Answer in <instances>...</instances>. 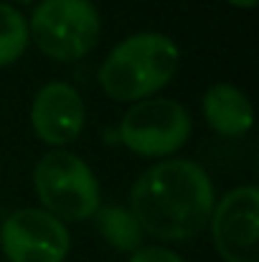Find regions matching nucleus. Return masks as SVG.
Here are the masks:
<instances>
[{
    "label": "nucleus",
    "mask_w": 259,
    "mask_h": 262,
    "mask_svg": "<svg viewBox=\"0 0 259 262\" xmlns=\"http://www.w3.org/2000/svg\"><path fill=\"white\" fill-rule=\"evenodd\" d=\"M216 204L211 176L188 158L150 166L130 191V211L158 242H185L208 227Z\"/></svg>",
    "instance_id": "f257e3e1"
},
{
    "label": "nucleus",
    "mask_w": 259,
    "mask_h": 262,
    "mask_svg": "<svg viewBox=\"0 0 259 262\" xmlns=\"http://www.w3.org/2000/svg\"><path fill=\"white\" fill-rule=\"evenodd\" d=\"M178 61L180 51L171 36L143 31L127 36L107 54L97 79L109 99L140 102L171 84L178 72Z\"/></svg>",
    "instance_id": "f03ea898"
},
{
    "label": "nucleus",
    "mask_w": 259,
    "mask_h": 262,
    "mask_svg": "<svg viewBox=\"0 0 259 262\" xmlns=\"http://www.w3.org/2000/svg\"><path fill=\"white\" fill-rule=\"evenodd\" d=\"M33 188L41 209L61 222H86L102 206L99 181L77 153L54 148L33 168Z\"/></svg>",
    "instance_id": "7ed1b4c3"
},
{
    "label": "nucleus",
    "mask_w": 259,
    "mask_h": 262,
    "mask_svg": "<svg viewBox=\"0 0 259 262\" xmlns=\"http://www.w3.org/2000/svg\"><path fill=\"white\" fill-rule=\"evenodd\" d=\"M28 33L54 61H79L99 41L102 20L91 0H41L31 15Z\"/></svg>",
    "instance_id": "20e7f679"
},
{
    "label": "nucleus",
    "mask_w": 259,
    "mask_h": 262,
    "mask_svg": "<svg viewBox=\"0 0 259 262\" xmlns=\"http://www.w3.org/2000/svg\"><path fill=\"white\" fill-rule=\"evenodd\" d=\"M191 138V115L183 104L166 97H150L132 104L120 120L122 145L143 158L178 153Z\"/></svg>",
    "instance_id": "39448f33"
},
{
    "label": "nucleus",
    "mask_w": 259,
    "mask_h": 262,
    "mask_svg": "<svg viewBox=\"0 0 259 262\" xmlns=\"http://www.w3.org/2000/svg\"><path fill=\"white\" fill-rule=\"evenodd\" d=\"M214 250L224 262H259V188L239 186L224 193L211 211Z\"/></svg>",
    "instance_id": "423d86ee"
},
{
    "label": "nucleus",
    "mask_w": 259,
    "mask_h": 262,
    "mask_svg": "<svg viewBox=\"0 0 259 262\" xmlns=\"http://www.w3.org/2000/svg\"><path fill=\"white\" fill-rule=\"evenodd\" d=\"M0 247L8 262H64L72 250V234L46 209L26 206L3 222Z\"/></svg>",
    "instance_id": "0eeeda50"
},
{
    "label": "nucleus",
    "mask_w": 259,
    "mask_h": 262,
    "mask_svg": "<svg viewBox=\"0 0 259 262\" xmlns=\"http://www.w3.org/2000/svg\"><path fill=\"white\" fill-rule=\"evenodd\" d=\"M86 122L82 94L66 82H49L36 92L31 104V127L51 148L74 143Z\"/></svg>",
    "instance_id": "6e6552de"
},
{
    "label": "nucleus",
    "mask_w": 259,
    "mask_h": 262,
    "mask_svg": "<svg viewBox=\"0 0 259 262\" xmlns=\"http://www.w3.org/2000/svg\"><path fill=\"white\" fill-rule=\"evenodd\" d=\"M201 107L208 127L224 138H239L254 125V107L249 97L234 84H214L203 94Z\"/></svg>",
    "instance_id": "1a4fd4ad"
},
{
    "label": "nucleus",
    "mask_w": 259,
    "mask_h": 262,
    "mask_svg": "<svg viewBox=\"0 0 259 262\" xmlns=\"http://www.w3.org/2000/svg\"><path fill=\"white\" fill-rule=\"evenodd\" d=\"M94 224H97V232L102 234V239L117 250V252H135L143 247V237L145 232L140 229L137 219L132 216V211L127 206H117V204H107V206H99L94 211Z\"/></svg>",
    "instance_id": "9d476101"
},
{
    "label": "nucleus",
    "mask_w": 259,
    "mask_h": 262,
    "mask_svg": "<svg viewBox=\"0 0 259 262\" xmlns=\"http://www.w3.org/2000/svg\"><path fill=\"white\" fill-rule=\"evenodd\" d=\"M31 33L20 10L0 3V67L15 64L28 49Z\"/></svg>",
    "instance_id": "9b49d317"
},
{
    "label": "nucleus",
    "mask_w": 259,
    "mask_h": 262,
    "mask_svg": "<svg viewBox=\"0 0 259 262\" xmlns=\"http://www.w3.org/2000/svg\"><path fill=\"white\" fill-rule=\"evenodd\" d=\"M130 262H185L178 252H173L168 247H140L130 255Z\"/></svg>",
    "instance_id": "f8f14e48"
},
{
    "label": "nucleus",
    "mask_w": 259,
    "mask_h": 262,
    "mask_svg": "<svg viewBox=\"0 0 259 262\" xmlns=\"http://www.w3.org/2000/svg\"><path fill=\"white\" fill-rule=\"evenodd\" d=\"M229 5H234V8H244V10H252L254 5H257L259 0H226Z\"/></svg>",
    "instance_id": "ddd939ff"
},
{
    "label": "nucleus",
    "mask_w": 259,
    "mask_h": 262,
    "mask_svg": "<svg viewBox=\"0 0 259 262\" xmlns=\"http://www.w3.org/2000/svg\"><path fill=\"white\" fill-rule=\"evenodd\" d=\"M15 3H33V0H15Z\"/></svg>",
    "instance_id": "4468645a"
}]
</instances>
